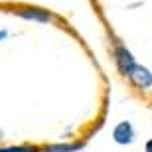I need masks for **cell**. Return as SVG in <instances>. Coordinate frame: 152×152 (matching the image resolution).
I'll use <instances>...</instances> for the list:
<instances>
[{
  "instance_id": "6da1fadb",
  "label": "cell",
  "mask_w": 152,
  "mask_h": 152,
  "mask_svg": "<svg viewBox=\"0 0 152 152\" xmlns=\"http://www.w3.org/2000/svg\"><path fill=\"white\" fill-rule=\"evenodd\" d=\"M111 79L59 12L0 0V152H77L111 113Z\"/></svg>"
}]
</instances>
